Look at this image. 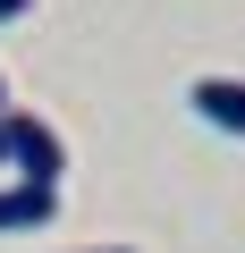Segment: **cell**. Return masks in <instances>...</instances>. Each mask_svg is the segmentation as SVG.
Instances as JSON below:
<instances>
[{
    "instance_id": "52a82bcc",
    "label": "cell",
    "mask_w": 245,
    "mask_h": 253,
    "mask_svg": "<svg viewBox=\"0 0 245 253\" xmlns=\"http://www.w3.org/2000/svg\"><path fill=\"white\" fill-rule=\"evenodd\" d=\"M0 169H9V152H0Z\"/></svg>"
},
{
    "instance_id": "8992f818",
    "label": "cell",
    "mask_w": 245,
    "mask_h": 253,
    "mask_svg": "<svg viewBox=\"0 0 245 253\" xmlns=\"http://www.w3.org/2000/svg\"><path fill=\"white\" fill-rule=\"evenodd\" d=\"M0 110H9V76H0Z\"/></svg>"
},
{
    "instance_id": "7a4b0ae2",
    "label": "cell",
    "mask_w": 245,
    "mask_h": 253,
    "mask_svg": "<svg viewBox=\"0 0 245 253\" xmlns=\"http://www.w3.org/2000/svg\"><path fill=\"white\" fill-rule=\"evenodd\" d=\"M51 219H59V186H26V177L0 186V236H34Z\"/></svg>"
},
{
    "instance_id": "6da1fadb",
    "label": "cell",
    "mask_w": 245,
    "mask_h": 253,
    "mask_svg": "<svg viewBox=\"0 0 245 253\" xmlns=\"http://www.w3.org/2000/svg\"><path fill=\"white\" fill-rule=\"evenodd\" d=\"M0 152H9V169H17L26 186H59V169H68L59 126L34 118V110H0Z\"/></svg>"
},
{
    "instance_id": "5b68a950",
    "label": "cell",
    "mask_w": 245,
    "mask_h": 253,
    "mask_svg": "<svg viewBox=\"0 0 245 253\" xmlns=\"http://www.w3.org/2000/svg\"><path fill=\"white\" fill-rule=\"evenodd\" d=\"M93 253H136V245H93Z\"/></svg>"
},
{
    "instance_id": "277c9868",
    "label": "cell",
    "mask_w": 245,
    "mask_h": 253,
    "mask_svg": "<svg viewBox=\"0 0 245 253\" xmlns=\"http://www.w3.org/2000/svg\"><path fill=\"white\" fill-rule=\"evenodd\" d=\"M26 9H34V0H0V26H17V17H26Z\"/></svg>"
},
{
    "instance_id": "3957f363",
    "label": "cell",
    "mask_w": 245,
    "mask_h": 253,
    "mask_svg": "<svg viewBox=\"0 0 245 253\" xmlns=\"http://www.w3.org/2000/svg\"><path fill=\"white\" fill-rule=\"evenodd\" d=\"M186 101H195V118H211V126H228V135H245V76H195Z\"/></svg>"
}]
</instances>
